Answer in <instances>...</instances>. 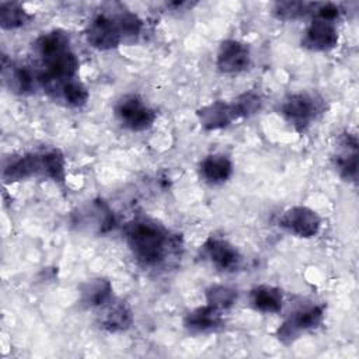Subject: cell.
Here are the masks:
<instances>
[{
    "mask_svg": "<svg viewBox=\"0 0 359 359\" xmlns=\"http://www.w3.org/2000/svg\"><path fill=\"white\" fill-rule=\"evenodd\" d=\"M202 178L209 184H222L227 181L233 172V163L224 154H209L199 165Z\"/></svg>",
    "mask_w": 359,
    "mask_h": 359,
    "instance_id": "ac0fdd59",
    "label": "cell"
},
{
    "mask_svg": "<svg viewBox=\"0 0 359 359\" xmlns=\"http://www.w3.org/2000/svg\"><path fill=\"white\" fill-rule=\"evenodd\" d=\"M251 304L262 313H279L283 306V293L271 285H259L251 290Z\"/></svg>",
    "mask_w": 359,
    "mask_h": 359,
    "instance_id": "ffe728a7",
    "label": "cell"
},
{
    "mask_svg": "<svg viewBox=\"0 0 359 359\" xmlns=\"http://www.w3.org/2000/svg\"><path fill=\"white\" fill-rule=\"evenodd\" d=\"M1 73H3V80L6 86L13 93L20 95L29 94L35 87V81L38 80L28 66L13 63L11 60L10 63H7L6 56H3Z\"/></svg>",
    "mask_w": 359,
    "mask_h": 359,
    "instance_id": "5bb4252c",
    "label": "cell"
},
{
    "mask_svg": "<svg viewBox=\"0 0 359 359\" xmlns=\"http://www.w3.org/2000/svg\"><path fill=\"white\" fill-rule=\"evenodd\" d=\"M324 318L323 306H307L290 314L276 330V337L283 344H292L300 334L317 328Z\"/></svg>",
    "mask_w": 359,
    "mask_h": 359,
    "instance_id": "5b68a950",
    "label": "cell"
},
{
    "mask_svg": "<svg viewBox=\"0 0 359 359\" xmlns=\"http://www.w3.org/2000/svg\"><path fill=\"white\" fill-rule=\"evenodd\" d=\"M115 115L118 121L129 130L140 132L153 125L156 112L139 95H123L115 105Z\"/></svg>",
    "mask_w": 359,
    "mask_h": 359,
    "instance_id": "277c9868",
    "label": "cell"
},
{
    "mask_svg": "<svg viewBox=\"0 0 359 359\" xmlns=\"http://www.w3.org/2000/svg\"><path fill=\"white\" fill-rule=\"evenodd\" d=\"M198 121L205 130H217L227 128L237 119L231 102L213 101L196 111Z\"/></svg>",
    "mask_w": 359,
    "mask_h": 359,
    "instance_id": "7c38bea8",
    "label": "cell"
},
{
    "mask_svg": "<svg viewBox=\"0 0 359 359\" xmlns=\"http://www.w3.org/2000/svg\"><path fill=\"white\" fill-rule=\"evenodd\" d=\"M125 240L136 261L144 266L161 264L170 250V236L153 219H136L126 224Z\"/></svg>",
    "mask_w": 359,
    "mask_h": 359,
    "instance_id": "7a4b0ae2",
    "label": "cell"
},
{
    "mask_svg": "<svg viewBox=\"0 0 359 359\" xmlns=\"http://www.w3.org/2000/svg\"><path fill=\"white\" fill-rule=\"evenodd\" d=\"M36 175L46 177L43 153H28L14 157L3 168L4 182H17Z\"/></svg>",
    "mask_w": 359,
    "mask_h": 359,
    "instance_id": "9c48e42d",
    "label": "cell"
},
{
    "mask_svg": "<svg viewBox=\"0 0 359 359\" xmlns=\"http://www.w3.org/2000/svg\"><path fill=\"white\" fill-rule=\"evenodd\" d=\"M57 95H60L63 98V101H66L67 105L74 107V108H80V107L86 105L88 101V91H87L86 86L76 79L66 81L62 86V88L59 90Z\"/></svg>",
    "mask_w": 359,
    "mask_h": 359,
    "instance_id": "cb8c5ba5",
    "label": "cell"
},
{
    "mask_svg": "<svg viewBox=\"0 0 359 359\" xmlns=\"http://www.w3.org/2000/svg\"><path fill=\"white\" fill-rule=\"evenodd\" d=\"M324 111L323 100L313 94H290L280 104V115L297 132H304Z\"/></svg>",
    "mask_w": 359,
    "mask_h": 359,
    "instance_id": "3957f363",
    "label": "cell"
},
{
    "mask_svg": "<svg viewBox=\"0 0 359 359\" xmlns=\"http://www.w3.org/2000/svg\"><path fill=\"white\" fill-rule=\"evenodd\" d=\"M32 18V15L18 3L3 1L0 4V25L3 29H17Z\"/></svg>",
    "mask_w": 359,
    "mask_h": 359,
    "instance_id": "44dd1931",
    "label": "cell"
},
{
    "mask_svg": "<svg viewBox=\"0 0 359 359\" xmlns=\"http://www.w3.org/2000/svg\"><path fill=\"white\" fill-rule=\"evenodd\" d=\"M43 163H45V174L48 178L55 181L65 180V157L59 150L43 151Z\"/></svg>",
    "mask_w": 359,
    "mask_h": 359,
    "instance_id": "4316f807",
    "label": "cell"
},
{
    "mask_svg": "<svg viewBox=\"0 0 359 359\" xmlns=\"http://www.w3.org/2000/svg\"><path fill=\"white\" fill-rule=\"evenodd\" d=\"M313 3L307 1H296V0H285L276 1L272 7V14L282 21H290L302 18L311 13Z\"/></svg>",
    "mask_w": 359,
    "mask_h": 359,
    "instance_id": "7402d4cb",
    "label": "cell"
},
{
    "mask_svg": "<svg viewBox=\"0 0 359 359\" xmlns=\"http://www.w3.org/2000/svg\"><path fill=\"white\" fill-rule=\"evenodd\" d=\"M339 143L344 150L334 158L335 170L344 180L355 181L358 174V140L353 135L345 133Z\"/></svg>",
    "mask_w": 359,
    "mask_h": 359,
    "instance_id": "2e32d148",
    "label": "cell"
},
{
    "mask_svg": "<svg viewBox=\"0 0 359 359\" xmlns=\"http://www.w3.org/2000/svg\"><path fill=\"white\" fill-rule=\"evenodd\" d=\"M79 293L84 307H102L112 299V285L104 278H93L80 285Z\"/></svg>",
    "mask_w": 359,
    "mask_h": 359,
    "instance_id": "e0dca14e",
    "label": "cell"
},
{
    "mask_svg": "<svg viewBox=\"0 0 359 359\" xmlns=\"http://www.w3.org/2000/svg\"><path fill=\"white\" fill-rule=\"evenodd\" d=\"M231 105H233L237 119L248 118V116H252L254 114H257L262 108V98L259 94H257L254 91H248V93H243L241 95H238L231 102Z\"/></svg>",
    "mask_w": 359,
    "mask_h": 359,
    "instance_id": "d4e9b609",
    "label": "cell"
},
{
    "mask_svg": "<svg viewBox=\"0 0 359 359\" xmlns=\"http://www.w3.org/2000/svg\"><path fill=\"white\" fill-rule=\"evenodd\" d=\"M280 224L289 233L297 237L309 238L318 233L321 219L317 212L307 206H293L282 215Z\"/></svg>",
    "mask_w": 359,
    "mask_h": 359,
    "instance_id": "ba28073f",
    "label": "cell"
},
{
    "mask_svg": "<svg viewBox=\"0 0 359 359\" xmlns=\"http://www.w3.org/2000/svg\"><path fill=\"white\" fill-rule=\"evenodd\" d=\"M202 248L205 257L222 271H233L240 265L241 255L238 250L224 238L209 237Z\"/></svg>",
    "mask_w": 359,
    "mask_h": 359,
    "instance_id": "30bf717a",
    "label": "cell"
},
{
    "mask_svg": "<svg viewBox=\"0 0 359 359\" xmlns=\"http://www.w3.org/2000/svg\"><path fill=\"white\" fill-rule=\"evenodd\" d=\"M115 20L118 22L122 39H135L142 31V20L130 11H121Z\"/></svg>",
    "mask_w": 359,
    "mask_h": 359,
    "instance_id": "484cf974",
    "label": "cell"
},
{
    "mask_svg": "<svg viewBox=\"0 0 359 359\" xmlns=\"http://www.w3.org/2000/svg\"><path fill=\"white\" fill-rule=\"evenodd\" d=\"M81 223L104 233L114 226V213L102 201H94L79 215V224Z\"/></svg>",
    "mask_w": 359,
    "mask_h": 359,
    "instance_id": "d6986e66",
    "label": "cell"
},
{
    "mask_svg": "<svg viewBox=\"0 0 359 359\" xmlns=\"http://www.w3.org/2000/svg\"><path fill=\"white\" fill-rule=\"evenodd\" d=\"M338 43V31L334 22L313 20L307 27L302 45L314 52H327L337 46Z\"/></svg>",
    "mask_w": 359,
    "mask_h": 359,
    "instance_id": "8fae6325",
    "label": "cell"
},
{
    "mask_svg": "<svg viewBox=\"0 0 359 359\" xmlns=\"http://www.w3.org/2000/svg\"><path fill=\"white\" fill-rule=\"evenodd\" d=\"M251 65V52L250 48L237 41V39H226L220 43L216 66L220 72L234 74L247 70Z\"/></svg>",
    "mask_w": 359,
    "mask_h": 359,
    "instance_id": "52a82bcc",
    "label": "cell"
},
{
    "mask_svg": "<svg viewBox=\"0 0 359 359\" xmlns=\"http://www.w3.org/2000/svg\"><path fill=\"white\" fill-rule=\"evenodd\" d=\"M87 42L98 50L115 49L121 41L122 35L115 17L107 14L95 15L86 29Z\"/></svg>",
    "mask_w": 359,
    "mask_h": 359,
    "instance_id": "8992f818",
    "label": "cell"
},
{
    "mask_svg": "<svg viewBox=\"0 0 359 359\" xmlns=\"http://www.w3.org/2000/svg\"><path fill=\"white\" fill-rule=\"evenodd\" d=\"M206 304L223 311L230 309L237 302V292L224 285H213L205 292Z\"/></svg>",
    "mask_w": 359,
    "mask_h": 359,
    "instance_id": "603a6c76",
    "label": "cell"
},
{
    "mask_svg": "<svg viewBox=\"0 0 359 359\" xmlns=\"http://www.w3.org/2000/svg\"><path fill=\"white\" fill-rule=\"evenodd\" d=\"M133 323V314L125 302L111 299L101 307L100 325L108 332L126 331Z\"/></svg>",
    "mask_w": 359,
    "mask_h": 359,
    "instance_id": "4fadbf2b",
    "label": "cell"
},
{
    "mask_svg": "<svg viewBox=\"0 0 359 359\" xmlns=\"http://www.w3.org/2000/svg\"><path fill=\"white\" fill-rule=\"evenodd\" d=\"M223 321L222 311L206 304L189 311L184 318V327L192 334H201L217 330Z\"/></svg>",
    "mask_w": 359,
    "mask_h": 359,
    "instance_id": "9a60e30c",
    "label": "cell"
},
{
    "mask_svg": "<svg viewBox=\"0 0 359 359\" xmlns=\"http://www.w3.org/2000/svg\"><path fill=\"white\" fill-rule=\"evenodd\" d=\"M35 50L42 60L38 81L57 95L62 86L74 79L79 70V59L70 49L69 35L60 29L42 34L35 41Z\"/></svg>",
    "mask_w": 359,
    "mask_h": 359,
    "instance_id": "6da1fadb",
    "label": "cell"
}]
</instances>
